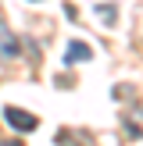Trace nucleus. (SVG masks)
I'll return each mask as SVG.
<instances>
[{
    "label": "nucleus",
    "instance_id": "obj_5",
    "mask_svg": "<svg viewBox=\"0 0 143 146\" xmlns=\"http://www.w3.org/2000/svg\"><path fill=\"white\" fill-rule=\"evenodd\" d=\"M4 146H21V143H18V139H14V143H4Z\"/></svg>",
    "mask_w": 143,
    "mask_h": 146
},
{
    "label": "nucleus",
    "instance_id": "obj_4",
    "mask_svg": "<svg viewBox=\"0 0 143 146\" xmlns=\"http://www.w3.org/2000/svg\"><path fill=\"white\" fill-rule=\"evenodd\" d=\"M90 57H93V50L90 46H86V43H68V54H64V61H90Z\"/></svg>",
    "mask_w": 143,
    "mask_h": 146
},
{
    "label": "nucleus",
    "instance_id": "obj_1",
    "mask_svg": "<svg viewBox=\"0 0 143 146\" xmlns=\"http://www.w3.org/2000/svg\"><path fill=\"white\" fill-rule=\"evenodd\" d=\"M4 121L11 128H18V132H32L39 121H36V114H29V111H21V107H4Z\"/></svg>",
    "mask_w": 143,
    "mask_h": 146
},
{
    "label": "nucleus",
    "instance_id": "obj_3",
    "mask_svg": "<svg viewBox=\"0 0 143 146\" xmlns=\"http://www.w3.org/2000/svg\"><path fill=\"white\" fill-rule=\"evenodd\" d=\"M125 132L132 139H143V107H129L125 111Z\"/></svg>",
    "mask_w": 143,
    "mask_h": 146
},
{
    "label": "nucleus",
    "instance_id": "obj_2",
    "mask_svg": "<svg viewBox=\"0 0 143 146\" xmlns=\"http://www.w3.org/2000/svg\"><path fill=\"white\" fill-rule=\"evenodd\" d=\"M18 57V39H14V32L0 21V61H14Z\"/></svg>",
    "mask_w": 143,
    "mask_h": 146
}]
</instances>
